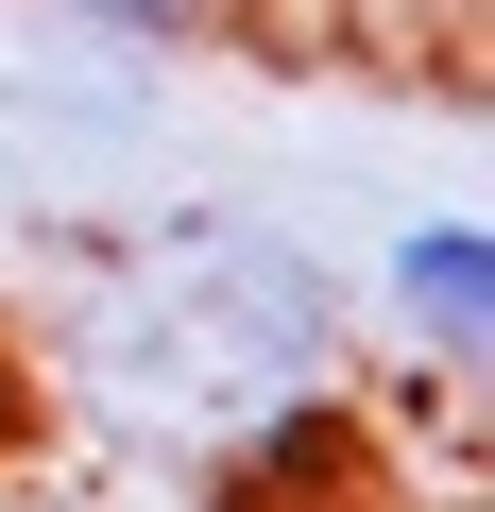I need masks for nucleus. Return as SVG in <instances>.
Returning a JSON list of instances; mask_svg holds the SVG:
<instances>
[{
    "mask_svg": "<svg viewBox=\"0 0 495 512\" xmlns=\"http://www.w3.org/2000/svg\"><path fill=\"white\" fill-rule=\"evenodd\" d=\"M0 512H257V478H154V461H18Z\"/></svg>",
    "mask_w": 495,
    "mask_h": 512,
    "instance_id": "obj_3",
    "label": "nucleus"
},
{
    "mask_svg": "<svg viewBox=\"0 0 495 512\" xmlns=\"http://www.w3.org/2000/svg\"><path fill=\"white\" fill-rule=\"evenodd\" d=\"M35 18L103 52H222V35H257V0H35Z\"/></svg>",
    "mask_w": 495,
    "mask_h": 512,
    "instance_id": "obj_4",
    "label": "nucleus"
},
{
    "mask_svg": "<svg viewBox=\"0 0 495 512\" xmlns=\"http://www.w3.org/2000/svg\"><path fill=\"white\" fill-rule=\"evenodd\" d=\"M359 325H393L427 393H478L495 376V222H461V205L393 222L376 274H359Z\"/></svg>",
    "mask_w": 495,
    "mask_h": 512,
    "instance_id": "obj_2",
    "label": "nucleus"
},
{
    "mask_svg": "<svg viewBox=\"0 0 495 512\" xmlns=\"http://www.w3.org/2000/svg\"><path fill=\"white\" fill-rule=\"evenodd\" d=\"M359 308L308 239L239 222V205H171L154 239H103L69 308H52V410H86L103 461L154 478H274L308 461L359 393Z\"/></svg>",
    "mask_w": 495,
    "mask_h": 512,
    "instance_id": "obj_1",
    "label": "nucleus"
}]
</instances>
